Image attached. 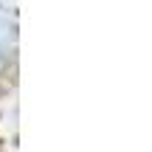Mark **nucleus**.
I'll return each instance as SVG.
<instances>
[{
  "label": "nucleus",
  "instance_id": "1",
  "mask_svg": "<svg viewBox=\"0 0 152 152\" xmlns=\"http://www.w3.org/2000/svg\"><path fill=\"white\" fill-rule=\"evenodd\" d=\"M9 42H11V28H9V23H3V20H0V62L6 59Z\"/></svg>",
  "mask_w": 152,
  "mask_h": 152
},
{
  "label": "nucleus",
  "instance_id": "2",
  "mask_svg": "<svg viewBox=\"0 0 152 152\" xmlns=\"http://www.w3.org/2000/svg\"><path fill=\"white\" fill-rule=\"evenodd\" d=\"M17 0H0V9H14Z\"/></svg>",
  "mask_w": 152,
  "mask_h": 152
}]
</instances>
